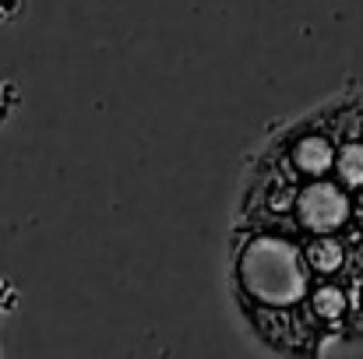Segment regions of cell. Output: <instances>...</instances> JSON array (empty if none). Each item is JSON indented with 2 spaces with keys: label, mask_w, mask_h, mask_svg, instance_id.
Here are the masks:
<instances>
[{
  "label": "cell",
  "mask_w": 363,
  "mask_h": 359,
  "mask_svg": "<svg viewBox=\"0 0 363 359\" xmlns=\"http://www.w3.org/2000/svg\"><path fill=\"white\" fill-rule=\"evenodd\" d=\"M0 359H4V349H0Z\"/></svg>",
  "instance_id": "obj_1"
}]
</instances>
